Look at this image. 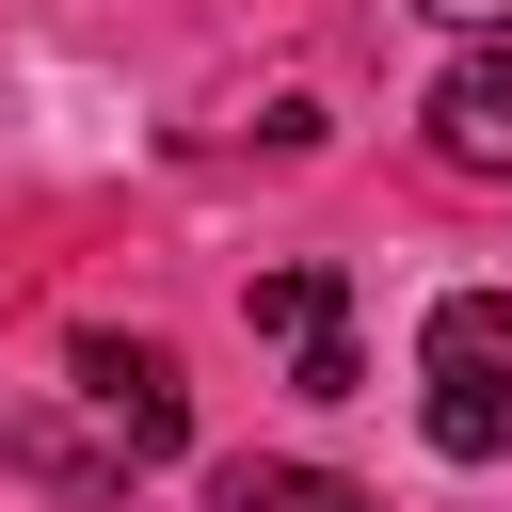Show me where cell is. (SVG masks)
<instances>
[{
  "label": "cell",
  "mask_w": 512,
  "mask_h": 512,
  "mask_svg": "<svg viewBox=\"0 0 512 512\" xmlns=\"http://www.w3.org/2000/svg\"><path fill=\"white\" fill-rule=\"evenodd\" d=\"M416 432L448 464H496L512 448V288H448L416 320Z\"/></svg>",
  "instance_id": "6da1fadb"
},
{
  "label": "cell",
  "mask_w": 512,
  "mask_h": 512,
  "mask_svg": "<svg viewBox=\"0 0 512 512\" xmlns=\"http://www.w3.org/2000/svg\"><path fill=\"white\" fill-rule=\"evenodd\" d=\"M64 368H80V400L112 416V448H128V464H176V448H192V384H176V352H160V336H112V320H96Z\"/></svg>",
  "instance_id": "7a4b0ae2"
},
{
  "label": "cell",
  "mask_w": 512,
  "mask_h": 512,
  "mask_svg": "<svg viewBox=\"0 0 512 512\" xmlns=\"http://www.w3.org/2000/svg\"><path fill=\"white\" fill-rule=\"evenodd\" d=\"M256 336L288 352L304 400H352V384H368V352H352V288H336L320 256H304V272H256Z\"/></svg>",
  "instance_id": "3957f363"
},
{
  "label": "cell",
  "mask_w": 512,
  "mask_h": 512,
  "mask_svg": "<svg viewBox=\"0 0 512 512\" xmlns=\"http://www.w3.org/2000/svg\"><path fill=\"white\" fill-rule=\"evenodd\" d=\"M432 160L448 176H512V32H464L432 80Z\"/></svg>",
  "instance_id": "277c9868"
},
{
  "label": "cell",
  "mask_w": 512,
  "mask_h": 512,
  "mask_svg": "<svg viewBox=\"0 0 512 512\" xmlns=\"http://www.w3.org/2000/svg\"><path fill=\"white\" fill-rule=\"evenodd\" d=\"M208 496H224V512H368V496H352L336 464H224Z\"/></svg>",
  "instance_id": "5b68a950"
},
{
  "label": "cell",
  "mask_w": 512,
  "mask_h": 512,
  "mask_svg": "<svg viewBox=\"0 0 512 512\" xmlns=\"http://www.w3.org/2000/svg\"><path fill=\"white\" fill-rule=\"evenodd\" d=\"M416 16H448V32H512V0H416Z\"/></svg>",
  "instance_id": "8992f818"
}]
</instances>
